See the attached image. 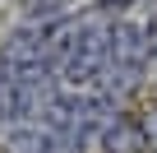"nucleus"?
I'll use <instances>...</instances> for the list:
<instances>
[{"label":"nucleus","instance_id":"nucleus-1","mask_svg":"<svg viewBox=\"0 0 157 153\" xmlns=\"http://www.w3.org/2000/svg\"><path fill=\"white\" fill-rule=\"evenodd\" d=\"M111 19L106 10H88L78 19H60V51H56V79L69 88H97L102 60H106Z\"/></svg>","mask_w":157,"mask_h":153},{"label":"nucleus","instance_id":"nucleus-2","mask_svg":"<svg viewBox=\"0 0 157 153\" xmlns=\"http://www.w3.org/2000/svg\"><path fill=\"white\" fill-rule=\"evenodd\" d=\"M56 51H60V19H33L10 33L5 51H0V70L5 79H37V74H56Z\"/></svg>","mask_w":157,"mask_h":153},{"label":"nucleus","instance_id":"nucleus-3","mask_svg":"<svg viewBox=\"0 0 157 153\" xmlns=\"http://www.w3.org/2000/svg\"><path fill=\"white\" fill-rule=\"evenodd\" d=\"M148 37L139 23L129 19H111V37H106V60H102V93H125L139 84V74L148 65Z\"/></svg>","mask_w":157,"mask_h":153},{"label":"nucleus","instance_id":"nucleus-4","mask_svg":"<svg viewBox=\"0 0 157 153\" xmlns=\"http://www.w3.org/2000/svg\"><path fill=\"white\" fill-rule=\"evenodd\" d=\"M97 144L102 153H148L152 135L139 116H106V125L97 130Z\"/></svg>","mask_w":157,"mask_h":153}]
</instances>
